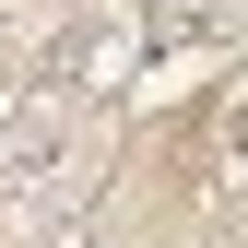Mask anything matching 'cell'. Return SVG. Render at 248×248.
<instances>
[{"label": "cell", "instance_id": "obj_1", "mask_svg": "<svg viewBox=\"0 0 248 248\" xmlns=\"http://www.w3.org/2000/svg\"><path fill=\"white\" fill-rule=\"evenodd\" d=\"M83 166H95V107H12L0 118V201L12 213L71 201Z\"/></svg>", "mask_w": 248, "mask_h": 248}]
</instances>
